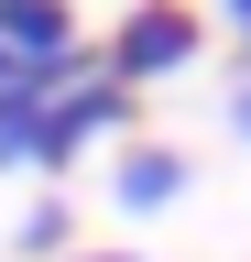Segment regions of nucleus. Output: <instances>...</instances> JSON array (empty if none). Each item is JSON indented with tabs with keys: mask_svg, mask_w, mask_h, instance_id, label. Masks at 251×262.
<instances>
[{
	"mask_svg": "<svg viewBox=\"0 0 251 262\" xmlns=\"http://www.w3.org/2000/svg\"><path fill=\"white\" fill-rule=\"evenodd\" d=\"M186 66H197V22H186V0H142V11H120L99 77H109V88H164V77H186Z\"/></svg>",
	"mask_w": 251,
	"mask_h": 262,
	"instance_id": "f257e3e1",
	"label": "nucleus"
},
{
	"mask_svg": "<svg viewBox=\"0 0 251 262\" xmlns=\"http://www.w3.org/2000/svg\"><path fill=\"white\" fill-rule=\"evenodd\" d=\"M99 131H131V88H109V77H66L44 98V131H33V164L44 175H66V164L99 142Z\"/></svg>",
	"mask_w": 251,
	"mask_h": 262,
	"instance_id": "f03ea898",
	"label": "nucleus"
},
{
	"mask_svg": "<svg viewBox=\"0 0 251 262\" xmlns=\"http://www.w3.org/2000/svg\"><path fill=\"white\" fill-rule=\"evenodd\" d=\"M0 55H11L22 77H44V88L87 77V55H77V11H66V0H0Z\"/></svg>",
	"mask_w": 251,
	"mask_h": 262,
	"instance_id": "7ed1b4c3",
	"label": "nucleus"
},
{
	"mask_svg": "<svg viewBox=\"0 0 251 262\" xmlns=\"http://www.w3.org/2000/svg\"><path fill=\"white\" fill-rule=\"evenodd\" d=\"M175 196H186V153H175V142H120V164H109V208L153 219V208H175Z\"/></svg>",
	"mask_w": 251,
	"mask_h": 262,
	"instance_id": "20e7f679",
	"label": "nucleus"
},
{
	"mask_svg": "<svg viewBox=\"0 0 251 262\" xmlns=\"http://www.w3.org/2000/svg\"><path fill=\"white\" fill-rule=\"evenodd\" d=\"M44 77H11L0 88V175H11V164H33V131H44Z\"/></svg>",
	"mask_w": 251,
	"mask_h": 262,
	"instance_id": "39448f33",
	"label": "nucleus"
},
{
	"mask_svg": "<svg viewBox=\"0 0 251 262\" xmlns=\"http://www.w3.org/2000/svg\"><path fill=\"white\" fill-rule=\"evenodd\" d=\"M66 229H77V219H66V196H44V208L22 219V251H33V262H55V251H66Z\"/></svg>",
	"mask_w": 251,
	"mask_h": 262,
	"instance_id": "423d86ee",
	"label": "nucleus"
},
{
	"mask_svg": "<svg viewBox=\"0 0 251 262\" xmlns=\"http://www.w3.org/2000/svg\"><path fill=\"white\" fill-rule=\"evenodd\" d=\"M230 131L251 142V44H240V88H230Z\"/></svg>",
	"mask_w": 251,
	"mask_h": 262,
	"instance_id": "0eeeda50",
	"label": "nucleus"
},
{
	"mask_svg": "<svg viewBox=\"0 0 251 262\" xmlns=\"http://www.w3.org/2000/svg\"><path fill=\"white\" fill-rule=\"evenodd\" d=\"M218 11H230V22H240V44H251V0H218Z\"/></svg>",
	"mask_w": 251,
	"mask_h": 262,
	"instance_id": "6e6552de",
	"label": "nucleus"
},
{
	"mask_svg": "<svg viewBox=\"0 0 251 262\" xmlns=\"http://www.w3.org/2000/svg\"><path fill=\"white\" fill-rule=\"evenodd\" d=\"M77 262H131V251H77Z\"/></svg>",
	"mask_w": 251,
	"mask_h": 262,
	"instance_id": "1a4fd4ad",
	"label": "nucleus"
},
{
	"mask_svg": "<svg viewBox=\"0 0 251 262\" xmlns=\"http://www.w3.org/2000/svg\"><path fill=\"white\" fill-rule=\"evenodd\" d=\"M11 77H22V66H11V55H0V88H11Z\"/></svg>",
	"mask_w": 251,
	"mask_h": 262,
	"instance_id": "9d476101",
	"label": "nucleus"
}]
</instances>
